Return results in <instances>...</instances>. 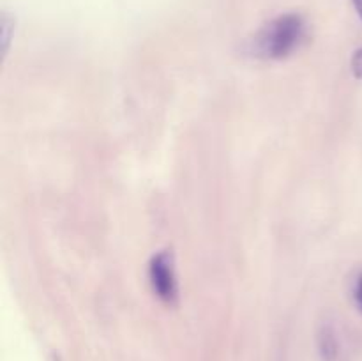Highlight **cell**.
<instances>
[{
    "label": "cell",
    "mask_w": 362,
    "mask_h": 361,
    "mask_svg": "<svg viewBox=\"0 0 362 361\" xmlns=\"http://www.w3.org/2000/svg\"><path fill=\"white\" fill-rule=\"evenodd\" d=\"M308 23L303 14L285 13L265 23L250 41V53L257 59L283 60L303 46Z\"/></svg>",
    "instance_id": "cell-1"
},
{
    "label": "cell",
    "mask_w": 362,
    "mask_h": 361,
    "mask_svg": "<svg viewBox=\"0 0 362 361\" xmlns=\"http://www.w3.org/2000/svg\"><path fill=\"white\" fill-rule=\"evenodd\" d=\"M148 282L152 292L161 303L173 306L179 301V280L175 271V257L170 250L152 255L148 262Z\"/></svg>",
    "instance_id": "cell-2"
},
{
    "label": "cell",
    "mask_w": 362,
    "mask_h": 361,
    "mask_svg": "<svg viewBox=\"0 0 362 361\" xmlns=\"http://www.w3.org/2000/svg\"><path fill=\"white\" fill-rule=\"evenodd\" d=\"M318 354L324 361H334L339 354V340L332 324H322L317 333Z\"/></svg>",
    "instance_id": "cell-3"
},
{
    "label": "cell",
    "mask_w": 362,
    "mask_h": 361,
    "mask_svg": "<svg viewBox=\"0 0 362 361\" xmlns=\"http://www.w3.org/2000/svg\"><path fill=\"white\" fill-rule=\"evenodd\" d=\"M14 27H16L14 16H11L9 13H2V18H0V41H2L4 55H7V52H9L11 39L14 35Z\"/></svg>",
    "instance_id": "cell-4"
},
{
    "label": "cell",
    "mask_w": 362,
    "mask_h": 361,
    "mask_svg": "<svg viewBox=\"0 0 362 361\" xmlns=\"http://www.w3.org/2000/svg\"><path fill=\"white\" fill-rule=\"evenodd\" d=\"M352 4H354V7H356L359 18L362 20V0H352ZM352 73H354V76L362 80V48H359L356 53H354V57H352Z\"/></svg>",
    "instance_id": "cell-5"
},
{
    "label": "cell",
    "mask_w": 362,
    "mask_h": 361,
    "mask_svg": "<svg viewBox=\"0 0 362 361\" xmlns=\"http://www.w3.org/2000/svg\"><path fill=\"white\" fill-rule=\"evenodd\" d=\"M354 299L362 314V271L356 276V282H354Z\"/></svg>",
    "instance_id": "cell-6"
}]
</instances>
